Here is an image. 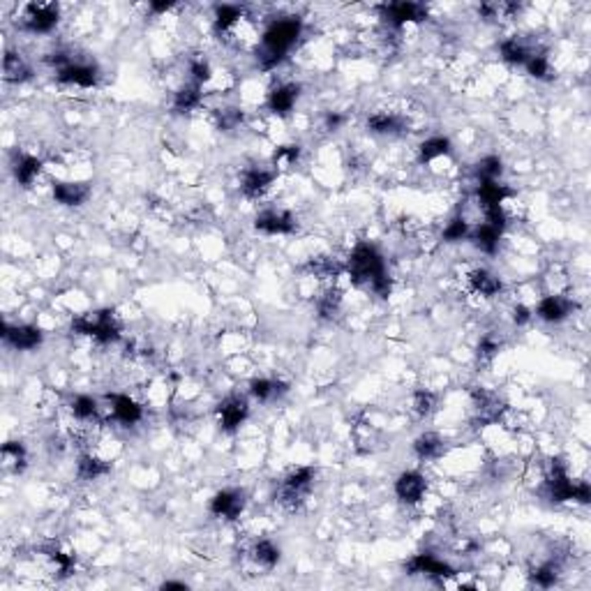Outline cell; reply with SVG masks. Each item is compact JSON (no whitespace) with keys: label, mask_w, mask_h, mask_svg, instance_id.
<instances>
[{"label":"cell","mask_w":591,"mask_h":591,"mask_svg":"<svg viewBox=\"0 0 591 591\" xmlns=\"http://www.w3.org/2000/svg\"><path fill=\"white\" fill-rule=\"evenodd\" d=\"M310 268L314 270V275H321V277H335L338 272L344 270L342 266H338V263L331 259H314Z\"/></svg>","instance_id":"b9f144b4"},{"label":"cell","mask_w":591,"mask_h":591,"mask_svg":"<svg viewBox=\"0 0 591 591\" xmlns=\"http://www.w3.org/2000/svg\"><path fill=\"white\" fill-rule=\"evenodd\" d=\"M49 557H51V561L56 563L58 566V570H60V575H69V570H72V566H74V559L69 557V554H63L60 550H51L49 552Z\"/></svg>","instance_id":"7bdbcfd3"},{"label":"cell","mask_w":591,"mask_h":591,"mask_svg":"<svg viewBox=\"0 0 591 591\" xmlns=\"http://www.w3.org/2000/svg\"><path fill=\"white\" fill-rule=\"evenodd\" d=\"M407 568L411 575H430V578H451L455 575L453 566H448L446 561H441L432 554H416L413 559L407 561Z\"/></svg>","instance_id":"30bf717a"},{"label":"cell","mask_w":591,"mask_h":591,"mask_svg":"<svg viewBox=\"0 0 591 591\" xmlns=\"http://www.w3.org/2000/svg\"><path fill=\"white\" fill-rule=\"evenodd\" d=\"M573 499L580 501V504H589L591 499V490L587 483H575V490H573Z\"/></svg>","instance_id":"c3c4849f"},{"label":"cell","mask_w":591,"mask_h":591,"mask_svg":"<svg viewBox=\"0 0 591 591\" xmlns=\"http://www.w3.org/2000/svg\"><path fill=\"white\" fill-rule=\"evenodd\" d=\"M252 559L257 561L259 566L272 568L280 561V548H277L275 543H270V541H259L252 548Z\"/></svg>","instance_id":"f1b7e54d"},{"label":"cell","mask_w":591,"mask_h":591,"mask_svg":"<svg viewBox=\"0 0 591 591\" xmlns=\"http://www.w3.org/2000/svg\"><path fill=\"white\" fill-rule=\"evenodd\" d=\"M272 180H275V171H266V169H250L243 176V192L248 197H261L266 192Z\"/></svg>","instance_id":"d6986e66"},{"label":"cell","mask_w":591,"mask_h":591,"mask_svg":"<svg viewBox=\"0 0 591 591\" xmlns=\"http://www.w3.org/2000/svg\"><path fill=\"white\" fill-rule=\"evenodd\" d=\"M111 411H113V418L122 425H134V423L141 420L144 416V411H141L139 404L127 398V395H111Z\"/></svg>","instance_id":"2e32d148"},{"label":"cell","mask_w":591,"mask_h":591,"mask_svg":"<svg viewBox=\"0 0 591 591\" xmlns=\"http://www.w3.org/2000/svg\"><path fill=\"white\" fill-rule=\"evenodd\" d=\"M466 236H469V224H466L464 217L451 219V222H448V226L444 229V241H448V243L464 241Z\"/></svg>","instance_id":"74e56055"},{"label":"cell","mask_w":591,"mask_h":591,"mask_svg":"<svg viewBox=\"0 0 591 591\" xmlns=\"http://www.w3.org/2000/svg\"><path fill=\"white\" fill-rule=\"evenodd\" d=\"M499 351V347H497V342H492L490 338H485L483 342H481V347H478V356L481 358H485V360H490L492 356H495Z\"/></svg>","instance_id":"7dc6e473"},{"label":"cell","mask_w":591,"mask_h":591,"mask_svg":"<svg viewBox=\"0 0 591 591\" xmlns=\"http://www.w3.org/2000/svg\"><path fill=\"white\" fill-rule=\"evenodd\" d=\"M413 451L420 460H437V457L444 455V441L435 432H425L413 441Z\"/></svg>","instance_id":"7402d4cb"},{"label":"cell","mask_w":591,"mask_h":591,"mask_svg":"<svg viewBox=\"0 0 591 591\" xmlns=\"http://www.w3.org/2000/svg\"><path fill=\"white\" fill-rule=\"evenodd\" d=\"M344 270L349 272V277L354 280L356 285H365V287H372L377 280L388 275L381 254H379L374 245H369V243H360L358 248L351 252Z\"/></svg>","instance_id":"7a4b0ae2"},{"label":"cell","mask_w":591,"mask_h":591,"mask_svg":"<svg viewBox=\"0 0 591 591\" xmlns=\"http://www.w3.org/2000/svg\"><path fill=\"white\" fill-rule=\"evenodd\" d=\"M413 409H416L418 416H430L432 409H435V395L428 391H418L413 395Z\"/></svg>","instance_id":"60d3db41"},{"label":"cell","mask_w":591,"mask_h":591,"mask_svg":"<svg viewBox=\"0 0 591 591\" xmlns=\"http://www.w3.org/2000/svg\"><path fill=\"white\" fill-rule=\"evenodd\" d=\"M312 481H314V469H310V466H298V469H294L285 481H282L277 501L285 508L296 510L303 504L307 492H310Z\"/></svg>","instance_id":"277c9868"},{"label":"cell","mask_w":591,"mask_h":591,"mask_svg":"<svg viewBox=\"0 0 591 591\" xmlns=\"http://www.w3.org/2000/svg\"><path fill=\"white\" fill-rule=\"evenodd\" d=\"M425 490H428V481L418 471H404L395 481V495H398L402 504H418L425 497Z\"/></svg>","instance_id":"8992f818"},{"label":"cell","mask_w":591,"mask_h":591,"mask_svg":"<svg viewBox=\"0 0 591 591\" xmlns=\"http://www.w3.org/2000/svg\"><path fill=\"white\" fill-rule=\"evenodd\" d=\"M0 331H3V338L19 351L38 349L42 344V331L35 328V326H7V323H3V328Z\"/></svg>","instance_id":"9c48e42d"},{"label":"cell","mask_w":591,"mask_h":591,"mask_svg":"<svg viewBox=\"0 0 591 591\" xmlns=\"http://www.w3.org/2000/svg\"><path fill=\"white\" fill-rule=\"evenodd\" d=\"M573 310V303L566 301L563 296H548L543 298L541 305H538V316H541L543 321H550V323H557L563 321Z\"/></svg>","instance_id":"e0dca14e"},{"label":"cell","mask_w":591,"mask_h":591,"mask_svg":"<svg viewBox=\"0 0 591 591\" xmlns=\"http://www.w3.org/2000/svg\"><path fill=\"white\" fill-rule=\"evenodd\" d=\"M72 413L79 420H91L97 413V402L91 395H76L72 400Z\"/></svg>","instance_id":"e575fe53"},{"label":"cell","mask_w":591,"mask_h":591,"mask_svg":"<svg viewBox=\"0 0 591 591\" xmlns=\"http://www.w3.org/2000/svg\"><path fill=\"white\" fill-rule=\"evenodd\" d=\"M241 120H243V113L238 109H224L219 113V127L222 130H231L236 125H241Z\"/></svg>","instance_id":"bcb514c9"},{"label":"cell","mask_w":591,"mask_h":591,"mask_svg":"<svg viewBox=\"0 0 591 591\" xmlns=\"http://www.w3.org/2000/svg\"><path fill=\"white\" fill-rule=\"evenodd\" d=\"M532 580L538 587H552L554 582H557V566H554V563H545V566L536 568L532 573Z\"/></svg>","instance_id":"f35d334b"},{"label":"cell","mask_w":591,"mask_h":591,"mask_svg":"<svg viewBox=\"0 0 591 591\" xmlns=\"http://www.w3.org/2000/svg\"><path fill=\"white\" fill-rule=\"evenodd\" d=\"M342 122H344V116H340V113H328V116H326V127L328 130H338Z\"/></svg>","instance_id":"f907efd6"},{"label":"cell","mask_w":591,"mask_h":591,"mask_svg":"<svg viewBox=\"0 0 591 591\" xmlns=\"http://www.w3.org/2000/svg\"><path fill=\"white\" fill-rule=\"evenodd\" d=\"M298 100V86L294 84H285L272 88V93L268 95V109L280 113V116H287V113L294 109V104Z\"/></svg>","instance_id":"ac0fdd59"},{"label":"cell","mask_w":591,"mask_h":591,"mask_svg":"<svg viewBox=\"0 0 591 591\" xmlns=\"http://www.w3.org/2000/svg\"><path fill=\"white\" fill-rule=\"evenodd\" d=\"M501 171H504V164H501L499 157L495 155H490V157H483V160L478 162V176H481V180H497Z\"/></svg>","instance_id":"8d00e7d4"},{"label":"cell","mask_w":591,"mask_h":591,"mask_svg":"<svg viewBox=\"0 0 591 591\" xmlns=\"http://www.w3.org/2000/svg\"><path fill=\"white\" fill-rule=\"evenodd\" d=\"M548 490H550V499L557 501V504L573 499L575 483L568 478V471H566V464H563V460H552V464H550V478H548Z\"/></svg>","instance_id":"52a82bcc"},{"label":"cell","mask_w":591,"mask_h":591,"mask_svg":"<svg viewBox=\"0 0 591 591\" xmlns=\"http://www.w3.org/2000/svg\"><path fill=\"white\" fill-rule=\"evenodd\" d=\"M162 589H188V587H185L183 582H164Z\"/></svg>","instance_id":"f5cc1de1"},{"label":"cell","mask_w":591,"mask_h":591,"mask_svg":"<svg viewBox=\"0 0 591 591\" xmlns=\"http://www.w3.org/2000/svg\"><path fill=\"white\" fill-rule=\"evenodd\" d=\"M171 5H173V3H153L151 10H153V12H166V10H171Z\"/></svg>","instance_id":"816d5d0a"},{"label":"cell","mask_w":591,"mask_h":591,"mask_svg":"<svg viewBox=\"0 0 591 591\" xmlns=\"http://www.w3.org/2000/svg\"><path fill=\"white\" fill-rule=\"evenodd\" d=\"M199 104H201V86L199 84H190V86L180 88L173 97V109L180 113L197 109Z\"/></svg>","instance_id":"4316f807"},{"label":"cell","mask_w":591,"mask_h":591,"mask_svg":"<svg viewBox=\"0 0 591 591\" xmlns=\"http://www.w3.org/2000/svg\"><path fill=\"white\" fill-rule=\"evenodd\" d=\"M301 21L298 19H280L268 25V30L263 33L261 51H259V63L261 67H275L282 63V58L287 56V51L294 47L296 40L301 38Z\"/></svg>","instance_id":"6da1fadb"},{"label":"cell","mask_w":591,"mask_h":591,"mask_svg":"<svg viewBox=\"0 0 591 591\" xmlns=\"http://www.w3.org/2000/svg\"><path fill=\"white\" fill-rule=\"evenodd\" d=\"M448 153H451V141L446 137H432L420 144V162H430L435 157L448 155Z\"/></svg>","instance_id":"4dcf8cb0"},{"label":"cell","mask_w":591,"mask_h":591,"mask_svg":"<svg viewBox=\"0 0 591 591\" xmlns=\"http://www.w3.org/2000/svg\"><path fill=\"white\" fill-rule=\"evenodd\" d=\"M58 81L60 84H69V86L91 88V86L97 84V69L91 67V65L69 63L63 69H58Z\"/></svg>","instance_id":"5bb4252c"},{"label":"cell","mask_w":591,"mask_h":591,"mask_svg":"<svg viewBox=\"0 0 591 591\" xmlns=\"http://www.w3.org/2000/svg\"><path fill=\"white\" fill-rule=\"evenodd\" d=\"M91 197L88 183H56L54 185V199L63 206H81Z\"/></svg>","instance_id":"9a60e30c"},{"label":"cell","mask_w":591,"mask_h":591,"mask_svg":"<svg viewBox=\"0 0 591 591\" xmlns=\"http://www.w3.org/2000/svg\"><path fill=\"white\" fill-rule=\"evenodd\" d=\"M513 319H515V323L522 326V323H527L529 319H532V312H529L524 305H517L513 310Z\"/></svg>","instance_id":"681fc988"},{"label":"cell","mask_w":591,"mask_h":591,"mask_svg":"<svg viewBox=\"0 0 591 591\" xmlns=\"http://www.w3.org/2000/svg\"><path fill=\"white\" fill-rule=\"evenodd\" d=\"M529 51L524 49V44H520L517 40H506L501 42V58L510 65H524L529 60Z\"/></svg>","instance_id":"d6a6232c"},{"label":"cell","mask_w":591,"mask_h":591,"mask_svg":"<svg viewBox=\"0 0 591 591\" xmlns=\"http://www.w3.org/2000/svg\"><path fill=\"white\" fill-rule=\"evenodd\" d=\"M499 236H501L499 229H495V226L488 224V222L481 224V226H476L474 231H469L471 243H474L481 252H485V254H495V252H497Z\"/></svg>","instance_id":"ffe728a7"},{"label":"cell","mask_w":591,"mask_h":591,"mask_svg":"<svg viewBox=\"0 0 591 591\" xmlns=\"http://www.w3.org/2000/svg\"><path fill=\"white\" fill-rule=\"evenodd\" d=\"M72 331L79 335H91L97 342L109 344L120 338V326L111 310H102L88 316H76L72 321Z\"/></svg>","instance_id":"3957f363"},{"label":"cell","mask_w":591,"mask_h":591,"mask_svg":"<svg viewBox=\"0 0 591 591\" xmlns=\"http://www.w3.org/2000/svg\"><path fill=\"white\" fill-rule=\"evenodd\" d=\"M340 305H342V296H340L338 289L326 291V294L319 298V303H316L319 314L323 316V319H333V316L340 312Z\"/></svg>","instance_id":"836d02e7"},{"label":"cell","mask_w":591,"mask_h":591,"mask_svg":"<svg viewBox=\"0 0 591 591\" xmlns=\"http://www.w3.org/2000/svg\"><path fill=\"white\" fill-rule=\"evenodd\" d=\"M58 23V7L56 5H30L25 14V30L30 33H51Z\"/></svg>","instance_id":"8fae6325"},{"label":"cell","mask_w":591,"mask_h":591,"mask_svg":"<svg viewBox=\"0 0 591 591\" xmlns=\"http://www.w3.org/2000/svg\"><path fill=\"white\" fill-rule=\"evenodd\" d=\"M384 16L391 25H404L407 21H423L425 19V7L418 3H393L384 7Z\"/></svg>","instance_id":"4fadbf2b"},{"label":"cell","mask_w":591,"mask_h":591,"mask_svg":"<svg viewBox=\"0 0 591 591\" xmlns=\"http://www.w3.org/2000/svg\"><path fill=\"white\" fill-rule=\"evenodd\" d=\"M298 155H301V148L298 146H282L277 148L275 153V164H294L298 160Z\"/></svg>","instance_id":"ee69618b"},{"label":"cell","mask_w":591,"mask_h":591,"mask_svg":"<svg viewBox=\"0 0 591 591\" xmlns=\"http://www.w3.org/2000/svg\"><path fill=\"white\" fill-rule=\"evenodd\" d=\"M367 127L377 132V134H398V132L404 130V120L400 116H395V113L379 111L367 118Z\"/></svg>","instance_id":"44dd1931"},{"label":"cell","mask_w":591,"mask_h":591,"mask_svg":"<svg viewBox=\"0 0 591 591\" xmlns=\"http://www.w3.org/2000/svg\"><path fill=\"white\" fill-rule=\"evenodd\" d=\"M248 400L241 398V395H231V398H226L222 404L217 407V420H219V428L224 432H234L238 430L248 418Z\"/></svg>","instance_id":"5b68a950"},{"label":"cell","mask_w":591,"mask_h":591,"mask_svg":"<svg viewBox=\"0 0 591 591\" xmlns=\"http://www.w3.org/2000/svg\"><path fill=\"white\" fill-rule=\"evenodd\" d=\"M3 72H5L7 81H14V84H21L25 79H30V67L25 65V60L19 54H14V51H7L5 54Z\"/></svg>","instance_id":"d4e9b609"},{"label":"cell","mask_w":591,"mask_h":591,"mask_svg":"<svg viewBox=\"0 0 591 591\" xmlns=\"http://www.w3.org/2000/svg\"><path fill=\"white\" fill-rule=\"evenodd\" d=\"M527 69H529V74L532 76H536V79H548V74H550V63H548V58L545 56H529V60H527Z\"/></svg>","instance_id":"ab89813d"},{"label":"cell","mask_w":591,"mask_h":591,"mask_svg":"<svg viewBox=\"0 0 591 591\" xmlns=\"http://www.w3.org/2000/svg\"><path fill=\"white\" fill-rule=\"evenodd\" d=\"M241 16H243L241 7H236V5H219L217 10H215V30L217 33L229 30L231 25H236L238 21H241Z\"/></svg>","instance_id":"1f68e13d"},{"label":"cell","mask_w":591,"mask_h":591,"mask_svg":"<svg viewBox=\"0 0 591 591\" xmlns=\"http://www.w3.org/2000/svg\"><path fill=\"white\" fill-rule=\"evenodd\" d=\"M471 287H474V291H478L483 296H495L501 291V282H499V277H495L488 270H476V272H471Z\"/></svg>","instance_id":"f546056e"},{"label":"cell","mask_w":591,"mask_h":591,"mask_svg":"<svg viewBox=\"0 0 591 591\" xmlns=\"http://www.w3.org/2000/svg\"><path fill=\"white\" fill-rule=\"evenodd\" d=\"M243 508H245V495L241 490H222L210 501V513L226 520L241 517Z\"/></svg>","instance_id":"ba28073f"},{"label":"cell","mask_w":591,"mask_h":591,"mask_svg":"<svg viewBox=\"0 0 591 591\" xmlns=\"http://www.w3.org/2000/svg\"><path fill=\"white\" fill-rule=\"evenodd\" d=\"M254 226H257L259 231L270 234V236H275V234H291L296 229V219H294V215H291V213H287V210H266V213H261L257 217Z\"/></svg>","instance_id":"7c38bea8"},{"label":"cell","mask_w":591,"mask_h":591,"mask_svg":"<svg viewBox=\"0 0 591 591\" xmlns=\"http://www.w3.org/2000/svg\"><path fill=\"white\" fill-rule=\"evenodd\" d=\"M40 171H42V162L33 155H21L19 160L14 162V178L19 180L23 188H30L35 178L40 176Z\"/></svg>","instance_id":"603a6c76"},{"label":"cell","mask_w":591,"mask_h":591,"mask_svg":"<svg viewBox=\"0 0 591 591\" xmlns=\"http://www.w3.org/2000/svg\"><path fill=\"white\" fill-rule=\"evenodd\" d=\"M190 72H192V79H194V84H204L210 79V65L206 63V60H194L192 67H190Z\"/></svg>","instance_id":"f6af8a7d"},{"label":"cell","mask_w":591,"mask_h":591,"mask_svg":"<svg viewBox=\"0 0 591 591\" xmlns=\"http://www.w3.org/2000/svg\"><path fill=\"white\" fill-rule=\"evenodd\" d=\"M508 197H513V192L506 185H499L497 180H481L478 199L483 201V206H501Z\"/></svg>","instance_id":"cb8c5ba5"},{"label":"cell","mask_w":591,"mask_h":591,"mask_svg":"<svg viewBox=\"0 0 591 591\" xmlns=\"http://www.w3.org/2000/svg\"><path fill=\"white\" fill-rule=\"evenodd\" d=\"M285 391H287L285 384L270 381V379H254V381L250 384V393H252L259 402H270V400H275V398H280V395L285 393Z\"/></svg>","instance_id":"484cf974"},{"label":"cell","mask_w":591,"mask_h":591,"mask_svg":"<svg viewBox=\"0 0 591 591\" xmlns=\"http://www.w3.org/2000/svg\"><path fill=\"white\" fill-rule=\"evenodd\" d=\"M107 471H109V464L95 455H84L81 460H79V478H84V481H95Z\"/></svg>","instance_id":"83f0119b"},{"label":"cell","mask_w":591,"mask_h":591,"mask_svg":"<svg viewBox=\"0 0 591 591\" xmlns=\"http://www.w3.org/2000/svg\"><path fill=\"white\" fill-rule=\"evenodd\" d=\"M3 457L7 464H12L14 471H21L25 466V451L21 444H16V441H7L3 446Z\"/></svg>","instance_id":"d590c367"}]
</instances>
